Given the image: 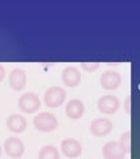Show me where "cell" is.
<instances>
[{"label":"cell","mask_w":140,"mask_h":159,"mask_svg":"<svg viewBox=\"0 0 140 159\" xmlns=\"http://www.w3.org/2000/svg\"><path fill=\"white\" fill-rule=\"evenodd\" d=\"M0 155H2V147H0Z\"/></svg>","instance_id":"19"},{"label":"cell","mask_w":140,"mask_h":159,"mask_svg":"<svg viewBox=\"0 0 140 159\" xmlns=\"http://www.w3.org/2000/svg\"><path fill=\"white\" fill-rule=\"evenodd\" d=\"M4 78H6V68L0 64V82H2Z\"/></svg>","instance_id":"18"},{"label":"cell","mask_w":140,"mask_h":159,"mask_svg":"<svg viewBox=\"0 0 140 159\" xmlns=\"http://www.w3.org/2000/svg\"><path fill=\"white\" fill-rule=\"evenodd\" d=\"M27 81H28V77H27L25 70H23V69H20V68L13 69L8 76V84L12 90H15V92L23 90V89L27 86Z\"/></svg>","instance_id":"10"},{"label":"cell","mask_w":140,"mask_h":159,"mask_svg":"<svg viewBox=\"0 0 140 159\" xmlns=\"http://www.w3.org/2000/svg\"><path fill=\"white\" fill-rule=\"evenodd\" d=\"M4 151L11 158H20L23 157L24 151H25V146H24V143L20 138L9 137L4 142Z\"/></svg>","instance_id":"9"},{"label":"cell","mask_w":140,"mask_h":159,"mask_svg":"<svg viewBox=\"0 0 140 159\" xmlns=\"http://www.w3.org/2000/svg\"><path fill=\"white\" fill-rule=\"evenodd\" d=\"M112 122L108 118H97L90 123V133L94 137H106L112 131Z\"/></svg>","instance_id":"8"},{"label":"cell","mask_w":140,"mask_h":159,"mask_svg":"<svg viewBox=\"0 0 140 159\" xmlns=\"http://www.w3.org/2000/svg\"><path fill=\"white\" fill-rule=\"evenodd\" d=\"M66 99V92L61 86H52L49 88L44 94V102L49 107H58Z\"/></svg>","instance_id":"3"},{"label":"cell","mask_w":140,"mask_h":159,"mask_svg":"<svg viewBox=\"0 0 140 159\" xmlns=\"http://www.w3.org/2000/svg\"><path fill=\"white\" fill-rule=\"evenodd\" d=\"M33 126L41 133H50L58 127V119L53 113L41 111L33 118Z\"/></svg>","instance_id":"1"},{"label":"cell","mask_w":140,"mask_h":159,"mask_svg":"<svg viewBox=\"0 0 140 159\" xmlns=\"http://www.w3.org/2000/svg\"><path fill=\"white\" fill-rule=\"evenodd\" d=\"M59 147H61V152L63 154L65 157L72 158V159L78 158L83 151L81 142L77 141V139H74V138H65V139H62L61 146Z\"/></svg>","instance_id":"6"},{"label":"cell","mask_w":140,"mask_h":159,"mask_svg":"<svg viewBox=\"0 0 140 159\" xmlns=\"http://www.w3.org/2000/svg\"><path fill=\"white\" fill-rule=\"evenodd\" d=\"M97 107L102 114H107L108 116V114H114L115 111H118V109L120 107V101H119L116 96L106 94V96H102L98 99Z\"/></svg>","instance_id":"5"},{"label":"cell","mask_w":140,"mask_h":159,"mask_svg":"<svg viewBox=\"0 0 140 159\" xmlns=\"http://www.w3.org/2000/svg\"><path fill=\"white\" fill-rule=\"evenodd\" d=\"M99 81H101V85L103 89H106V90H115V89H118L120 86L122 76L119 72L108 69V70H104L102 73Z\"/></svg>","instance_id":"7"},{"label":"cell","mask_w":140,"mask_h":159,"mask_svg":"<svg viewBox=\"0 0 140 159\" xmlns=\"http://www.w3.org/2000/svg\"><path fill=\"white\" fill-rule=\"evenodd\" d=\"M27 125H28L27 119L23 116H20V114H12L7 119V129L15 134H20V133L25 131Z\"/></svg>","instance_id":"13"},{"label":"cell","mask_w":140,"mask_h":159,"mask_svg":"<svg viewBox=\"0 0 140 159\" xmlns=\"http://www.w3.org/2000/svg\"><path fill=\"white\" fill-rule=\"evenodd\" d=\"M129 102H131V97H127L126 102H124V110L127 111V114H131V106H129Z\"/></svg>","instance_id":"17"},{"label":"cell","mask_w":140,"mask_h":159,"mask_svg":"<svg viewBox=\"0 0 140 159\" xmlns=\"http://www.w3.org/2000/svg\"><path fill=\"white\" fill-rule=\"evenodd\" d=\"M81 72L77 66H66L62 70V74H61V80L63 82L65 86L68 88H76L79 85L81 82Z\"/></svg>","instance_id":"11"},{"label":"cell","mask_w":140,"mask_h":159,"mask_svg":"<svg viewBox=\"0 0 140 159\" xmlns=\"http://www.w3.org/2000/svg\"><path fill=\"white\" fill-rule=\"evenodd\" d=\"M81 68L85 72H94L99 68V62H83L81 64Z\"/></svg>","instance_id":"16"},{"label":"cell","mask_w":140,"mask_h":159,"mask_svg":"<svg viewBox=\"0 0 140 159\" xmlns=\"http://www.w3.org/2000/svg\"><path fill=\"white\" fill-rule=\"evenodd\" d=\"M103 159H124L127 151L119 141H110L102 148Z\"/></svg>","instance_id":"4"},{"label":"cell","mask_w":140,"mask_h":159,"mask_svg":"<svg viewBox=\"0 0 140 159\" xmlns=\"http://www.w3.org/2000/svg\"><path fill=\"white\" fill-rule=\"evenodd\" d=\"M119 142H120L122 145L124 146V148H126L127 152L131 151V131L123 133L122 135H120V139H119Z\"/></svg>","instance_id":"15"},{"label":"cell","mask_w":140,"mask_h":159,"mask_svg":"<svg viewBox=\"0 0 140 159\" xmlns=\"http://www.w3.org/2000/svg\"><path fill=\"white\" fill-rule=\"evenodd\" d=\"M65 113L70 119H79L85 113V103L81 99H70L65 106Z\"/></svg>","instance_id":"12"},{"label":"cell","mask_w":140,"mask_h":159,"mask_svg":"<svg viewBox=\"0 0 140 159\" xmlns=\"http://www.w3.org/2000/svg\"><path fill=\"white\" fill-rule=\"evenodd\" d=\"M19 107L20 110L27 113V114H33L38 111V109L41 107V101L36 93L28 92L24 93L23 96H20L19 98Z\"/></svg>","instance_id":"2"},{"label":"cell","mask_w":140,"mask_h":159,"mask_svg":"<svg viewBox=\"0 0 140 159\" xmlns=\"http://www.w3.org/2000/svg\"><path fill=\"white\" fill-rule=\"evenodd\" d=\"M38 159H59V151L52 145L44 146L38 152Z\"/></svg>","instance_id":"14"}]
</instances>
